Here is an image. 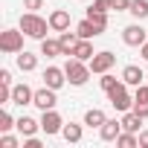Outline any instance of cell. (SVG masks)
<instances>
[{"label": "cell", "mask_w": 148, "mask_h": 148, "mask_svg": "<svg viewBox=\"0 0 148 148\" xmlns=\"http://www.w3.org/2000/svg\"><path fill=\"white\" fill-rule=\"evenodd\" d=\"M47 29H49V21L38 18L35 12H26V15H21V32H23V35L44 41V38H47Z\"/></svg>", "instance_id": "6da1fadb"}, {"label": "cell", "mask_w": 148, "mask_h": 148, "mask_svg": "<svg viewBox=\"0 0 148 148\" xmlns=\"http://www.w3.org/2000/svg\"><path fill=\"white\" fill-rule=\"evenodd\" d=\"M64 73H67V82L70 84H76V87H82V84H87V79H90V64H84V61H79V58H70L67 64H64Z\"/></svg>", "instance_id": "7a4b0ae2"}, {"label": "cell", "mask_w": 148, "mask_h": 148, "mask_svg": "<svg viewBox=\"0 0 148 148\" xmlns=\"http://www.w3.org/2000/svg\"><path fill=\"white\" fill-rule=\"evenodd\" d=\"M108 99H110V105H113L116 110H131V108H134V99H131L125 82H119L116 87H110V90H108Z\"/></svg>", "instance_id": "3957f363"}, {"label": "cell", "mask_w": 148, "mask_h": 148, "mask_svg": "<svg viewBox=\"0 0 148 148\" xmlns=\"http://www.w3.org/2000/svg\"><path fill=\"white\" fill-rule=\"evenodd\" d=\"M0 49L3 52H21L23 49V32L21 29H3L0 32Z\"/></svg>", "instance_id": "277c9868"}, {"label": "cell", "mask_w": 148, "mask_h": 148, "mask_svg": "<svg viewBox=\"0 0 148 148\" xmlns=\"http://www.w3.org/2000/svg\"><path fill=\"white\" fill-rule=\"evenodd\" d=\"M41 131H44L47 136L64 131V122H61V116L55 113V108H52V110H44V116H41Z\"/></svg>", "instance_id": "5b68a950"}, {"label": "cell", "mask_w": 148, "mask_h": 148, "mask_svg": "<svg viewBox=\"0 0 148 148\" xmlns=\"http://www.w3.org/2000/svg\"><path fill=\"white\" fill-rule=\"evenodd\" d=\"M145 38H148V32H145L139 23H131V26H125V29H122V41H125L128 47H142V44H145Z\"/></svg>", "instance_id": "8992f818"}, {"label": "cell", "mask_w": 148, "mask_h": 148, "mask_svg": "<svg viewBox=\"0 0 148 148\" xmlns=\"http://www.w3.org/2000/svg\"><path fill=\"white\" fill-rule=\"evenodd\" d=\"M55 102H58V99H55V90H52V87H47V84H44L41 90H35V99H32V105H35V108H41V110H52V108H55Z\"/></svg>", "instance_id": "52a82bcc"}, {"label": "cell", "mask_w": 148, "mask_h": 148, "mask_svg": "<svg viewBox=\"0 0 148 148\" xmlns=\"http://www.w3.org/2000/svg\"><path fill=\"white\" fill-rule=\"evenodd\" d=\"M87 64H90V70H93V73H108V70L116 64V55H113V52H96Z\"/></svg>", "instance_id": "ba28073f"}, {"label": "cell", "mask_w": 148, "mask_h": 148, "mask_svg": "<svg viewBox=\"0 0 148 148\" xmlns=\"http://www.w3.org/2000/svg\"><path fill=\"white\" fill-rule=\"evenodd\" d=\"M64 82H67V73H64L61 67H47V70H44V84H47V87L58 90Z\"/></svg>", "instance_id": "9c48e42d"}, {"label": "cell", "mask_w": 148, "mask_h": 148, "mask_svg": "<svg viewBox=\"0 0 148 148\" xmlns=\"http://www.w3.org/2000/svg\"><path fill=\"white\" fill-rule=\"evenodd\" d=\"M32 99H35V90L32 87H26V84H15L12 87V105H32Z\"/></svg>", "instance_id": "30bf717a"}, {"label": "cell", "mask_w": 148, "mask_h": 148, "mask_svg": "<svg viewBox=\"0 0 148 148\" xmlns=\"http://www.w3.org/2000/svg\"><path fill=\"white\" fill-rule=\"evenodd\" d=\"M122 131H125V128H122V119H119V122H116V119H108V122L99 128V136H102L105 142H116V136H119Z\"/></svg>", "instance_id": "8fae6325"}, {"label": "cell", "mask_w": 148, "mask_h": 148, "mask_svg": "<svg viewBox=\"0 0 148 148\" xmlns=\"http://www.w3.org/2000/svg\"><path fill=\"white\" fill-rule=\"evenodd\" d=\"M142 67H136V64H128L125 70H122V82L128 84V87H139L142 84Z\"/></svg>", "instance_id": "7c38bea8"}, {"label": "cell", "mask_w": 148, "mask_h": 148, "mask_svg": "<svg viewBox=\"0 0 148 148\" xmlns=\"http://www.w3.org/2000/svg\"><path fill=\"white\" fill-rule=\"evenodd\" d=\"M49 29H55V32H67V29H70V12L55 9V12L49 15Z\"/></svg>", "instance_id": "4fadbf2b"}, {"label": "cell", "mask_w": 148, "mask_h": 148, "mask_svg": "<svg viewBox=\"0 0 148 148\" xmlns=\"http://www.w3.org/2000/svg\"><path fill=\"white\" fill-rule=\"evenodd\" d=\"M96 52H93V44H90V38H79V44H76V49H73V58H79V61H90Z\"/></svg>", "instance_id": "5bb4252c"}, {"label": "cell", "mask_w": 148, "mask_h": 148, "mask_svg": "<svg viewBox=\"0 0 148 148\" xmlns=\"http://www.w3.org/2000/svg\"><path fill=\"white\" fill-rule=\"evenodd\" d=\"M76 35H79V38H96V35H102V29H99L90 18H84V21L76 26Z\"/></svg>", "instance_id": "9a60e30c"}, {"label": "cell", "mask_w": 148, "mask_h": 148, "mask_svg": "<svg viewBox=\"0 0 148 148\" xmlns=\"http://www.w3.org/2000/svg\"><path fill=\"white\" fill-rule=\"evenodd\" d=\"M18 131H21V136H35V131L41 128V122H35L32 116H21L18 119V125H15Z\"/></svg>", "instance_id": "2e32d148"}, {"label": "cell", "mask_w": 148, "mask_h": 148, "mask_svg": "<svg viewBox=\"0 0 148 148\" xmlns=\"http://www.w3.org/2000/svg\"><path fill=\"white\" fill-rule=\"evenodd\" d=\"M38 67V55H32V52H18V70H23V73H32Z\"/></svg>", "instance_id": "e0dca14e"}, {"label": "cell", "mask_w": 148, "mask_h": 148, "mask_svg": "<svg viewBox=\"0 0 148 148\" xmlns=\"http://www.w3.org/2000/svg\"><path fill=\"white\" fill-rule=\"evenodd\" d=\"M41 52H44L47 58L64 55V49H61V41H52V38H44V41H41Z\"/></svg>", "instance_id": "ac0fdd59"}, {"label": "cell", "mask_w": 148, "mask_h": 148, "mask_svg": "<svg viewBox=\"0 0 148 148\" xmlns=\"http://www.w3.org/2000/svg\"><path fill=\"white\" fill-rule=\"evenodd\" d=\"M105 122H108V116H105L99 108H90V110L84 113V125H90V128H102Z\"/></svg>", "instance_id": "d6986e66"}, {"label": "cell", "mask_w": 148, "mask_h": 148, "mask_svg": "<svg viewBox=\"0 0 148 148\" xmlns=\"http://www.w3.org/2000/svg\"><path fill=\"white\" fill-rule=\"evenodd\" d=\"M139 125H142V116L136 113V110H125V116H122V128L125 131H139Z\"/></svg>", "instance_id": "ffe728a7"}, {"label": "cell", "mask_w": 148, "mask_h": 148, "mask_svg": "<svg viewBox=\"0 0 148 148\" xmlns=\"http://www.w3.org/2000/svg\"><path fill=\"white\" fill-rule=\"evenodd\" d=\"M61 49H64V55H73V49H76V44H79V35H73V32H61Z\"/></svg>", "instance_id": "44dd1931"}, {"label": "cell", "mask_w": 148, "mask_h": 148, "mask_svg": "<svg viewBox=\"0 0 148 148\" xmlns=\"http://www.w3.org/2000/svg\"><path fill=\"white\" fill-rule=\"evenodd\" d=\"M116 145H119V148H136V145H139V136H134V131H122V134L116 136Z\"/></svg>", "instance_id": "7402d4cb"}, {"label": "cell", "mask_w": 148, "mask_h": 148, "mask_svg": "<svg viewBox=\"0 0 148 148\" xmlns=\"http://www.w3.org/2000/svg\"><path fill=\"white\" fill-rule=\"evenodd\" d=\"M61 134H64L67 142H82V125H73V122H70V125H64Z\"/></svg>", "instance_id": "603a6c76"}, {"label": "cell", "mask_w": 148, "mask_h": 148, "mask_svg": "<svg viewBox=\"0 0 148 148\" xmlns=\"http://www.w3.org/2000/svg\"><path fill=\"white\" fill-rule=\"evenodd\" d=\"M134 18H148V0H131V9H128Z\"/></svg>", "instance_id": "cb8c5ba5"}, {"label": "cell", "mask_w": 148, "mask_h": 148, "mask_svg": "<svg viewBox=\"0 0 148 148\" xmlns=\"http://www.w3.org/2000/svg\"><path fill=\"white\" fill-rule=\"evenodd\" d=\"M87 18H90V21H93V23H96L102 32L108 29V12H99V9H87Z\"/></svg>", "instance_id": "d4e9b609"}, {"label": "cell", "mask_w": 148, "mask_h": 148, "mask_svg": "<svg viewBox=\"0 0 148 148\" xmlns=\"http://www.w3.org/2000/svg\"><path fill=\"white\" fill-rule=\"evenodd\" d=\"M15 125H18V122L12 119V113H9V110H0V131L6 134V131H9V128H15Z\"/></svg>", "instance_id": "484cf974"}, {"label": "cell", "mask_w": 148, "mask_h": 148, "mask_svg": "<svg viewBox=\"0 0 148 148\" xmlns=\"http://www.w3.org/2000/svg\"><path fill=\"white\" fill-rule=\"evenodd\" d=\"M119 82H122V79H116V76H108V73H102V82H99V84H102V90L108 93V90H110V87H116Z\"/></svg>", "instance_id": "4316f807"}, {"label": "cell", "mask_w": 148, "mask_h": 148, "mask_svg": "<svg viewBox=\"0 0 148 148\" xmlns=\"http://www.w3.org/2000/svg\"><path fill=\"white\" fill-rule=\"evenodd\" d=\"M9 102H12V84L0 82V105H9Z\"/></svg>", "instance_id": "83f0119b"}, {"label": "cell", "mask_w": 148, "mask_h": 148, "mask_svg": "<svg viewBox=\"0 0 148 148\" xmlns=\"http://www.w3.org/2000/svg\"><path fill=\"white\" fill-rule=\"evenodd\" d=\"M134 102H148V84H139V87H136Z\"/></svg>", "instance_id": "f1b7e54d"}, {"label": "cell", "mask_w": 148, "mask_h": 148, "mask_svg": "<svg viewBox=\"0 0 148 148\" xmlns=\"http://www.w3.org/2000/svg\"><path fill=\"white\" fill-rule=\"evenodd\" d=\"M110 9H116V12H128V9H131V0H110Z\"/></svg>", "instance_id": "f546056e"}, {"label": "cell", "mask_w": 148, "mask_h": 148, "mask_svg": "<svg viewBox=\"0 0 148 148\" xmlns=\"http://www.w3.org/2000/svg\"><path fill=\"white\" fill-rule=\"evenodd\" d=\"M0 148H18V139L9 136V134H3V136H0Z\"/></svg>", "instance_id": "4dcf8cb0"}, {"label": "cell", "mask_w": 148, "mask_h": 148, "mask_svg": "<svg viewBox=\"0 0 148 148\" xmlns=\"http://www.w3.org/2000/svg\"><path fill=\"white\" fill-rule=\"evenodd\" d=\"M131 110H136L142 119H148V102H134V108Z\"/></svg>", "instance_id": "1f68e13d"}, {"label": "cell", "mask_w": 148, "mask_h": 148, "mask_svg": "<svg viewBox=\"0 0 148 148\" xmlns=\"http://www.w3.org/2000/svg\"><path fill=\"white\" fill-rule=\"evenodd\" d=\"M90 9H99V12H108V9H110V0H93V3H90Z\"/></svg>", "instance_id": "d6a6232c"}, {"label": "cell", "mask_w": 148, "mask_h": 148, "mask_svg": "<svg viewBox=\"0 0 148 148\" xmlns=\"http://www.w3.org/2000/svg\"><path fill=\"white\" fill-rule=\"evenodd\" d=\"M23 6H26L29 12H35V9H41V6H44V0H23Z\"/></svg>", "instance_id": "836d02e7"}, {"label": "cell", "mask_w": 148, "mask_h": 148, "mask_svg": "<svg viewBox=\"0 0 148 148\" xmlns=\"http://www.w3.org/2000/svg\"><path fill=\"white\" fill-rule=\"evenodd\" d=\"M23 148H41V139H35V136H26Z\"/></svg>", "instance_id": "e575fe53"}, {"label": "cell", "mask_w": 148, "mask_h": 148, "mask_svg": "<svg viewBox=\"0 0 148 148\" xmlns=\"http://www.w3.org/2000/svg\"><path fill=\"white\" fill-rule=\"evenodd\" d=\"M0 82H3V84H12V73H9V70H0Z\"/></svg>", "instance_id": "d590c367"}, {"label": "cell", "mask_w": 148, "mask_h": 148, "mask_svg": "<svg viewBox=\"0 0 148 148\" xmlns=\"http://www.w3.org/2000/svg\"><path fill=\"white\" fill-rule=\"evenodd\" d=\"M139 148H148V131L139 134Z\"/></svg>", "instance_id": "8d00e7d4"}, {"label": "cell", "mask_w": 148, "mask_h": 148, "mask_svg": "<svg viewBox=\"0 0 148 148\" xmlns=\"http://www.w3.org/2000/svg\"><path fill=\"white\" fill-rule=\"evenodd\" d=\"M139 49H142V58H145V61H148V41H145V44H142V47H139Z\"/></svg>", "instance_id": "74e56055"}]
</instances>
